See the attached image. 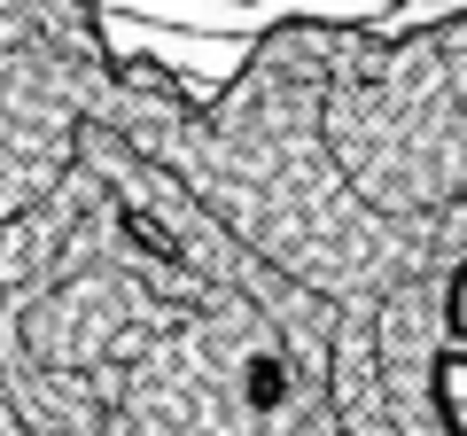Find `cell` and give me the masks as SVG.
Instances as JSON below:
<instances>
[{
	"mask_svg": "<svg viewBox=\"0 0 467 436\" xmlns=\"http://www.w3.org/2000/svg\"><path fill=\"white\" fill-rule=\"evenodd\" d=\"M343 39L358 47V125L335 118L319 94L296 101L257 47L242 55V78L273 94L335 187L429 226L436 242H451V257L436 281L374 273L367 288H288L319 327L327 389L350 436H467V164L451 94L420 39H367L350 24Z\"/></svg>",
	"mask_w": 467,
	"mask_h": 436,
	"instance_id": "obj_1",
	"label": "cell"
},
{
	"mask_svg": "<svg viewBox=\"0 0 467 436\" xmlns=\"http://www.w3.org/2000/svg\"><path fill=\"white\" fill-rule=\"evenodd\" d=\"M234 8H257V0H234ZM374 8H405V0H374Z\"/></svg>",
	"mask_w": 467,
	"mask_h": 436,
	"instance_id": "obj_2",
	"label": "cell"
}]
</instances>
